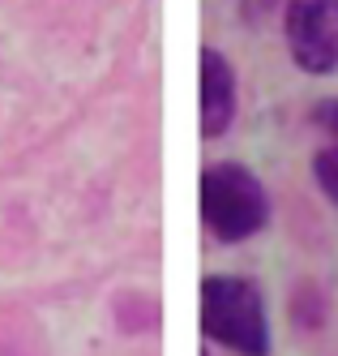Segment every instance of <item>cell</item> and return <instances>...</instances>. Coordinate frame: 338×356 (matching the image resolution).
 Here are the masks:
<instances>
[{
    "label": "cell",
    "instance_id": "obj_5",
    "mask_svg": "<svg viewBox=\"0 0 338 356\" xmlns=\"http://www.w3.org/2000/svg\"><path fill=\"white\" fill-rule=\"evenodd\" d=\"M291 318H296L300 330H317L321 326V318H326V296H321L317 284H300L291 292Z\"/></svg>",
    "mask_w": 338,
    "mask_h": 356
},
{
    "label": "cell",
    "instance_id": "obj_3",
    "mask_svg": "<svg viewBox=\"0 0 338 356\" xmlns=\"http://www.w3.org/2000/svg\"><path fill=\"white\" fill-rule=\"evenodd\" d=\"M282 31H287L291 60L304 73L326 78V73L338 69V5L334 0H287Z\"/></svg>",
    "mask_w": 338,
    "mask_h": 356
},
{
    "label": "cell",
    "instance_id": "obj_1",
    "mask_svg": "<svg viewBox=\"0 0 338 356\" xmlns=\"http://www.w3.org/2000/svg\"><path fill=\"white\" fill-rule=\"evenodd\" d=\"M201 330L236 356H270V322L257 284L240 275L201 279Z\"/></svg>",
    "mask_w": 338,
    "mask_h": 356
},
{
    "label": "cell",
    "instance_id": "obj_10",
    "mask_svg": "<svg viewBox=\"0 0 338 356\" xmlns=\"http://www.w3.org/2000/svg\"><path fill=\"white\" fill-rule=\"evenodd\" d=\"M201 356H205V352H201Z\"/></svg>",
    "mask_w": 338,
    "mask_h": 356
},
{
    "label": "cell",
    "instance_id": "obj_9",
    "mask_svg": "<svg viewBox=\"0 0 338 356\" xmlns=\"http://www.w3.org/2000/svg\"><path fill=\"white\" fill-rule=\"evenodd\" d=\"M334 5H338V0H334Z\"/></svg>",
    "mask_w": 338,
    "mask_h": 356
},
{
    "label": "cell",
    "instance_id": "obj_4",
    "mask_svg": "<svg viewBox=\"0 0 338 356\" xmlns=\"http://www.w3.org/2000/svg\"><path fill=\"white\" fill-rule=\"evenodd\" d=\"M236 120V73L219 47H201V138H223Z\"/></svg>",
    "mask_w": 338,
    "mask_h": 356
},
{
    "label": "cell",
    "instance_id": "obj_2",
    "mask_svg": "<svg viewBox=\"0 0 338 356\" xmlns=\"http://www.w3.org/2000/svg\"><path fill=\"white\" fill-rule=\"evenodd\" d=\"M197 193L205 227L227 245L248 241L270 223V197L244 163H210L201 172Z\"/></svg>",
    "mask_w": 338,
    "mask_h": 356
},
{
    "label": "cell",
    "instance_id": "obj_8",
    "mask_svg": "<svg viewBox=\"0 0 338 356\" xmlns=\"http://www.w3.org/2000/svg\"><path fill=\"white\" fill-rule=\"evenodd\" d=\"M0 356H17V352H13V348H0Z\"/></svg>",
    "mask_w": 338,
    "mask_h": 356
},
{
    "label": "cell",
    "instance_id": "obj_7",
    "mask_svg": "<svg viewBox=\"0 0 338 356\" xmlns=\"http://www.w3.org/2000/svg\"><path fill=\"white\" fill-rule=\"evenodd\" d=\"M317 124L334 138V146H338V99H326V104L317 108Z\"/></svg>",
    "mask_w": 338,
    "mask_h": 356
},
{
    "label": "cell",
    "instance_id": "obj_6",
    "mask_svg": "<svg viewBox=\"0 0 338 356\" xmlns=\"http://www.w3.org/2000/svg\"><path fill=\"white\" fill-rule=\"evenodd\" d=\"M313 176H317L321 193L338 207V146H321L313 155Z\"/></svg>",
    "mask_w": 338,
    "mask_h": 356
}]
</instances>
